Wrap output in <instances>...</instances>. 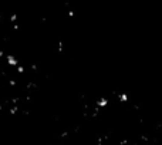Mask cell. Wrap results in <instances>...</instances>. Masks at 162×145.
<instances>
[{
  "mask_svg": "<svg viewBox=\"0 0 162 145\" xmlns=\"http://www.w3.org/2000/svg\"><path fill=\"white\" fill-rule=\"evenodd\" d=\"M108 98L107 97H101V98H98L97 101H95V107H97V110H102V108H105L107 105H108Z\"/></svg>",
  "mask_w": 162,
  "mask_h": 145,
  "instance_id": "cell-1",
  "label": "cell"
},
{
  "mask_svg": "<svg viewBox=\"0 0 162 145\" xmlns=\"http://www.w3.org/2000/svg\"><path fill=\"white\" fill-rule=\"evenodd\" d=\"M6 61H7V64L10 67H19V61L14 56H7L6 57Z\"/></svg>",
  "mask_w": 162,
  "mask_h": 145,
  "instance_id": "cell-2",
  "label": "cell"
},
{
  "mask_svg": "<svg viewBox=\"0 0 162 145\" xmlns=\"http://www.w3.org/2000/svg\"><path fill=\"white\" fill-rule=\"evenodd\" d=\"M118 101H120V103H128V101H130V97H128V94L120 93V94H118Z\"/></svg>",
  "mask_w": 162,
  "mask_h": 145,
  "instance_id": "cell-3",
  "label": "cell"
}]
</instances>
